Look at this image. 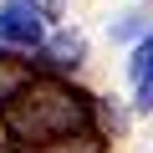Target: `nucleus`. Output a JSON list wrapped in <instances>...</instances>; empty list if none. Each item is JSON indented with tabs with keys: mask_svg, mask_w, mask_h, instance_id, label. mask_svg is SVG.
<instances>
[{
	"mask_svg": "<svg viewBox=\"0 0 153 153\" xmlns=\"http://www.w3.org/2000/svg\"><path fill=\"white\" fill-rule=\"evenodd\" d=\"M0 117H5V133L21 148H46V143H61V138L87 133L92 102L82 92H71L66 82H31Z\"/></svg>",
	"mask_w": 153,
	"mask_h": 153,
	"instance_id": "f257e3e1",
	"label": "nucleus"
},
{
	"mask_svg": "<svg viewBox=\"0 0 153 153\" xmlns=\"http://www.w3.org/2000/svg\"><path fill=\"white\" fill-rule=\"evenodd\" d=\"M46 21H51V16L36 10L31 0H5V5H0V41L31 51V46L46 41Z\"/></svg>",
	"mask_w": 153,
	"mask_h": 153,
	"instance_id": "f03ea898",
	"label": "nucleus"
},
{
	"mask_svg": "<svg viewBox=\"0 0 153 153\" xmlns=\"http://www.w3.org/2000/svg\"><path fill=\"white\" fill-rule=\"evenodd\" d=\"M26 87H31V71H26V66H16L10 56H0V112H5Z\"/></svg>",
	"mask_w": 153,
	"mask_h": 153,
	"instance_id": "7ed1b4c3",
	"label": "nucleus"
},
{
	"mask_svg": "<svg viewBox=\"0 0 153 153\" xmlns=\"http://www.w3.org/2000/svg\"><path fill=\"white\" fill-rule=\"evenodd\" d=\"M133 87H138V102H153V36L133 51Z\"/></svg>",
	"mask_w": 153,
	"mask_h": 153,
	"instance_id": "20e7f679",
	"label": "nucleus"
},
{
	"mask_svg": "<svg viewBox=\"0 0 153 153\" xmlns=\"http://www.w3.org/2000/svg\"><path fill=\"white\" fill-rule=\"evenodd\" d=\"M26 153H102V143L92 133H76V138H61V143H46V148H26Z\"/></svg>",
	"mask_w": 153,
	"mask_h": 153,
	"instance_id": "39448f33",
	"label": "nucleus"
},
{
	"mask_svg": "<svg viewBox=\"0 0 153 153\" xmlns=\"http://www.w3.org/2000/svg\"><path fill=\"white\" fill-rule=\"evenodd\" d=\"M76 56H82V36L61 31V36L51 41V66H76Z\"/></svg>",
	"mask_w": 153,
	"mask_h": 153,
	"instance_id": "423d86ee",
	"label": "nucleus"
},
{
	"mask_svg": "<svg viewBox=\"0 0 153 153\" xmlns=\"http://www.w3.org/2000/svg\"><path fill=\"white\" fill-rule=\"evenodd\" d=\"M31 5H36V10H46V16H51V21H56V16H61V0H31Z\"/></svg>",
	"mask_w": 153,
	"mask_h": 153,
	"instance_id": "0eeeda50",
	"label": "nucleus"
}]
</instances>
